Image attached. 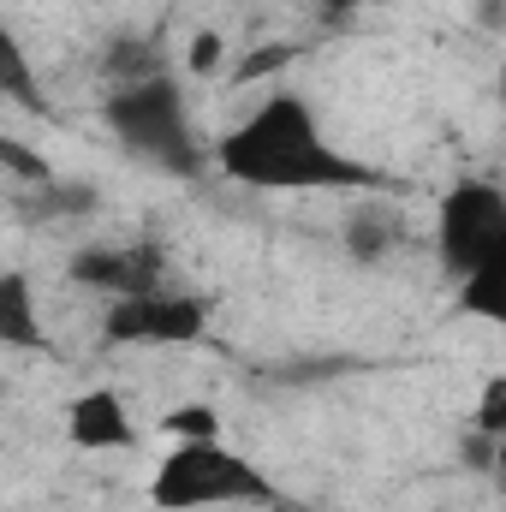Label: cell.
<instances>
[{"label":"cell","mask_w":506,"mask_h":512,"mask_svg":"<svg viewBox=\"0 0 506 512\" xmlns=\"http://www.w3.org/2000/svg\"><path fill=\"white\" fill-rule=\"evenodd\" d=\"M399 239H405V215L393 203H358L346 215V251L364 256V262H381Z\"/></svg>","instance_id":"8"},{"label":"cell","mask_w":506,"mask_h":512,"mask_svg":"<svg viewBox=\"0 0 506 512\" xmlns=\"http://www.w3.org/2000/svg\"><path fill=\"white\" fill-rule=\"evenodd\" d=\"M459 292H465V310H477V316H501V298H506V256L483 262V268H471V274L459 280Z\"/></svg>","instance_id":"12"},{"label":"cell","mask_w":506,"mask_h":512,"mask_svg":"<svg viewBox=\"0 0 506 512\" xmlns=\"http://www.w3.org/2000/svg\"><path fill=\"white\" fill-rule=\"evenodd\" d=\"M0 96L6 102H18V108H30V114H48V96H42V78H36V66H30V54H24V42L0 24Z\"/></svg>","instance_id":"10"},{"label":"cell","mask_w":506,"mask_h":512,"mask_svg":"<svg viewBox=\"0 0 506 512\" xmlns=\"http://www.w3.org/2000/svg\"><path fill=\"white\" fill-rule=\"evenodd\" d=\"M161 435H167V441H209V435H221V417H215L209 405H185V411H173V417L161 423Z\"/></svg>","instance_id":"13"},{"label":"cell","mask_w":506,"mask_h":512,"mask_svg":"<svg viewBox=\"0 0 506 512\" xmlns=\"http://www.w3.org/2000/svg\"><path fill=\"white\" fill-rule=\"evenodd\" d=\"M66 429H72V441H78V447H131V441H137V423L126 417V399H120V393H108V387L84 393V399L72 405Z\"/></svg>","instance_id":"7"},{"label":"cell","mask_w":506,"mask_h":512,"mask_svg":"<svg viewBox=\"0 0 506 512\" xmlns=\"http://www.w3.org/2000/svg\"><path fill=\"white\" fill-rule=\"evenodd\" d=\"M435 251L447 262V274H471L483 262L506 256V197L483 179H465L441 197V215H435Z\"/></svg>","instance_id":"4"},{"label":"cell","mask_w":506,"mask_h":512,"mask_svg":"<svg viewBox=\"0 0 506 512\" xmlns=\"http://www.w3.org/2000/svg\"><path fill=\"white\" fill-rule=\"evenodd\" d=\"M102 72H108L114 90H120V84H143V78H161V72H167V54H161L155 36H120V42L102 54Z\"/></svg>","instance_id":"11"},{"label":"cell","mask_w":506,"mask_h":512,"mask_svg":"<svg viewBox=\"0 0 506 512\" xmlns=\"http://www.w3.org/2000/svg\"><path fill=\"white\" fill-rule=\"evenodd\" d=\"M0 346H30L48 352V334L36 322V292L24 274H0Z\"/></svg>","instance_id":"9"},{"label":"cell","mask_w":506,"mask_h":512,"mask_svg":"<svg viewBox=\"0 0 506 512\" xmlns=\"http://www.w3.org/2000/svg\"><path fill=\"white\" fill-rule=\"evenodd\" d=\"M108 346H197L209 334V310L179 292H137V298H108L102 316Z\"/></svg>","instance_id":"5"},{"label":"cell","mask_w":506,"mask_h":512,"mask_svg":"<svg viewBox=\"0 0 506 512\" xmlns=\"http://www.w3.org/2000/svg\"><path fill=\"white\" fill-rule=\"evenodd\" d=\"M149 501L161 512L251 507V501H274V483L251 459L221 447V435H209V441H173V453L161 459V471L149 483Z\"/></svg>","instance_id":"2"},{"label":"cell","mask_w":506,"mask_h":512,"mask_svg":"<svg viewBox=\"0 0 506 512\" xmlns=\"http://www.w3.org/2000/svg\"><path fill=\"white\" fill-rule=\"evenodd\" d=\"M108 131L131 155H143L167 173H197L203 167L197 131H191V114H185V90H179L173 72L143 78V84H120L108 96Z\"/></svg>","instance_id":"3"},{"label":"cell","mask_w":506,"mask_h":512,"mask_svg":"<svg viewBox=\"0 0 506 512\" xmlns=\"http://www.w3.org/2000/svg\"><path fill=\"white\" fill-rule=\"evenodd\" d=\"M316 6H322V12H358L364 0H316Z\"/></svg>","instance_id":"15"},{"label":"cell","mask_w":506,"mask_h":512,"mask_svg":"<svg viewBox=\"0 0 506 512\" xmlns=\"http://www.w3.org/2000/svg\"><path fill=\"white\" fill-rule=\"evenodd\" d=\"M221 173L256 191H370L381 173L340 155L298 96H268L215 149Z\"/></svg>","instance_id":"1"},{"label":"cell","mask_w":506,"mask_h":512,"mask_svg":"<svg viewBox=\"0 0 506 512\" xmlns=\"http://www.w3.org/2000/svg\"><path fill=\"white\" fill-rule=\"evenodd\" d=\"M72 274L96 286L102 298H137L161 286V251L155 245H114V251H78Z\"/></svg>","instance_id":"6"},{"label":"cell","mask_w":506,"mask_h":512,"mask_svg":"<svg viewBox=\"0 0 506 512\" xmlns=\"http://www.w3.org/2000/svg\"><path fill=\"white\" fill-rule=\"evenodd\" d=\"M215 60H221V36L203 30V36L191 42V72H215Z\"/></svg>","instance_id":"14"}]
</instances>
